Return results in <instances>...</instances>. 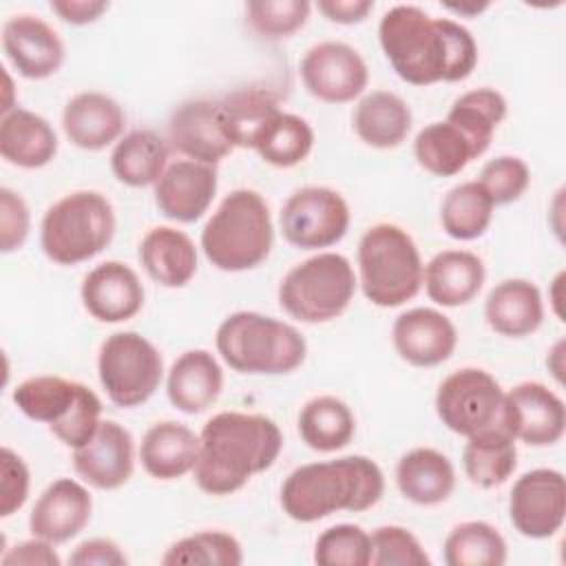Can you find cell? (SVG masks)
I'll use <instances>...</instances> for the list:
<instances>
[{
  "instance_id": "cell-22",
  "label": "cell",
  "mask_w": 566,
  "mask_h": 566,
  "mask_svg": "<svg viewBox=\"0 0 566 566\" xmlns=\"http://www.w3.org/2000/svg\"><path fill=\"white\" fill-rule=\"evenodd\" d=\"M93 500L86 486L71 478L51 482L35 500L29 515V531L33 537L51 544H64L80 535L88 524Z\"/></svg>"
},
{
  "instance_id": "cell-50",
  "label": "cell",
  "mask_w": 566,
  "mask_h": 566,
  "mask_svg": "<svg viewBox=\"0 0 566 566\" xmlns=\"http://www.w3.org/2000/svg\"><path fill=\"white\" fill-rule=\"evenodd\" d=\"M51 11L69 22V24H88L95 22L104 11H108V2L104 0H51Z\"/></svg>"
},
{
  "instance_id": "cell-34",
  "label": "cell",
  "mask_w": 566,
  "mask_h": 566,
  "mask_svg": "<svg viewBox=\"0 0 566 566\" xmlns=\"http://www.w3.org/2000/svg\"><path fill=\"white\" fill-rule=\"evenodd\" d=\"M168 168V144L155 130H130L111 153L115 179L130 188L157 184Z\"/></svg>"
},
{
  "instance_id": "cell-35",
  "label": "cell",
  "mask_w": 566,
  "mask_h": 566,
  "mask_svg": "<svg viewBox=\"0 0 566 566\" xmlns=\"http://www.w3.org/2000/svg\"><path fill=\"white\" fill-rule=\"evenodd\" d=\"M356 431L352 409L336 396H316L298 413V433L303 442L321 453L345 449Z\"/></svg>"
},
{
  "instance_id": "cell-36",
  "label": "cell",
  "mask_w": 566,
  "mask_h": 566,
  "mask_svg": "<svg viewBox=\"0 0 566 566\" xmlns=\"http://www.w3.org/2000/svg\"><path fill=\"white\" fill-rule=\"evenodd\" d=\"M506 117V99L495 88H475L460 95L449 113L447 122L453 124L471 144L475 157L484 155L497 124Z\"/></svg>"
},
{
  "instance_id": "cell-28",
  "label": "cell",
  "mask_w": 566,
  "mask_h": 566,
  "mask_svg": "<svg viewBox=\"0 0 566 566\" xmlns=\"http://www.w3.org/2000/svg\"><path fill=\"white\" fill-rule=\"evenodd\" d=\"M139 261L148 276L164 287H184L197 272L192 239L168 226L150 228L139 243Z\"/></svg>"
},
{
  "instance_id": "cell-23",
  "label": "cell",
  "mask_w": 566,
  "mask_h": 566,
  "mask_svg": "<svg viewBox=\"0 0 566 566\" xmlns=\"http://www.w3.org/2000/svg\"><path fill=\"white\" fill-rule=\"evenodd\" d=\"M126 124L122 106L97 91L77 93L62 113V128L69 142L82 150H102L113 144Z\"/></svg>"
},
{
  "instance_id": "cell-2",
  "label": "cell",
  "mask_w": 566,
  "mask_h": 566,
  "mask_svg": "<svg viewBox=\"0 0 566 566\" xmlns=\"http://www.w3.org/2000/svg\"><path fill=\"white\" fill-rule=\"evenodd\" d=\"M283 447L279 424L261 413L221 411L199 433L195 482L210 495H230L268 471Z\"/></svg>"
},
{
  "instance_id": "cell-1",
  "label": "cell",
  "mask_w": 566,
  "mask_h": 566,
  "mask_svg": "<svg viewBox=\"0 0 566 566\" xmlns=\"http://www.w3.org/2000/svg\"><path fill=\"white\" fill-rule=\"evenodd\" d=\"M378 40L396 75L413 86L467 80L478 64V44L467 27L431 18L416 4L385 11Z\"/></svg>"
},
{
  "instance_id": "cell-33",
  "label": "cell",
  "mask_w": 566,
  "mask_h": 566,
  "mask_svg": "<svg viewBox=\"0 0 566 566\" xmlns=\"http://www.w3.org/2000/svg\"><path fill=\"white\" fill-rule=\"evenodd\" d=\"M462 467L467 478L482 486H502L517 467L515 438L504 427H491L469 436L462 451Z\"/></svg>"
},
{
  "instance_id": "cell-31",
  "label": "cell",
  "mask_w": 566,
  "mask_h": 566,
  "mask_svg": "<svg viewBox=\"0 0 566 566\" xmlns=\"http://www.w3.org/2000/svg\"><path fill=\"white\" fill-rule=\"evenodd\" d=\"M354 130L371 148H396L411 130V111L407 102L389 91L365 95L354 111Z\"/></svg>"
},
{
  "instance_id": "cell-45",
  "label": "cell",
  "mask_w": 566,
  "mask_h": 566,
  "mask_svg": "<svg viewBox=\"0 0 566 566\" xmlns=\"http://www.w3.org/2000/svg\"><path fill=\"white\" fill-rule=\"evenodd\" d=\"M374 566H429L431 559L413 533L402 526H380L371 535Z\"/></svg>"
},
{
  "instance_id": "cell-10",
  "label": "cell",
  "mask_w": 566,
  "mask_h": 566,
  "mask_svg": "<svg viewBox=\"0 0 566 566\" xmlns=\"http://www.w3.org/2000/svg\"><path fill=\"white\" fill-rule=\"evenodd\" d=\"M97 376L108 400L130 409L144 405L157 391L164 360L159 349L142 334L115 332L99 347Z\"/></svg>"
},
{
  "instance_id": "cell-11",
  "label": "cell",
  "mask_w": 566,
  "mask_h": 566,
  "mask_svg": "<svg viewBox=\"0 0 566 566\" xmlns=\"http://www.w3.org/2000/svg\"><path fill=\"white\" fill-rule=\"evenodd\" d=\"M504 391L484 369L464 367L449 374L436 394V413L447 429L460 436L502 427Z\"/></svg>"
},
{
  "instance_id": "cell-32",
  "label": "cell",
  "mask_w": 566,
  "mask_h": 566,
  "mask_svg": "<svg viewBox=\"0 0 566 566\" xmlns=\"http://www.w3.org/2000/svg\"><path fill=\"white\" fill-rule=\"evenodd\" d=\"M221 124L232 148H254L263 128L281 113L279 97L268 88H237L219 102Z\"/></svg>"
},
{
  "instance_id": "cell-12",
  "label": "cell",
  "mask_w": 566,
  "mask_h": 566,
  "mask_svg": "<svg viewBox=\"0 0 566 566\" xmlns=\"http://www.w3.org/2000/svg\"><path fill=\"white\" fill-rule=\"evenodd\" d=\"M349 228V206L325 186L294 190L281 208V230L290 245L318 250L338 243Z\"/></svg>"
},
{
  "instance_id": "cell-5",
  "label": "cell",
  "mask_w": 566,
  "mask_h": 566,
  "mask_svg": "<svg viewBox=\"0 0 566 566\" xmlns=\"http://www.w3.org/2000/svg\"><path fill=\"white\" fill-rule=\"evenodd\" d=\"M217 352L239 374H290L305 360L307 345L296 327L259 312H234L217 329Z\"/></svg>"
},
{
  "instance_id": "cell-26",
  "label": "cell",
  "mask_w": 566,
  "mask_h": 566,
  "mask_svg": "<svg viewBox=\"0 0 566 566\" xmlns=\"http://www.w3.org/2000/svg\"><path fill=\"white\" fill-rule=\"evenodd\" d=\"M199 458V436L175 420L155 422L142 438L139 460L155 480H177L190 473Z\"/></svg>"
},
{
  "instance_id": "cell-4",
  "label": "cell",
  "mask_w": 566,
  "mask_h": 566,
  "mask_svg": "<svg viewBox=\"0 0 566 566\" xmlns=\"http://www.w3.org/2000/svg\"><path fill=\"white\" fill-rule=\"evenodd\" d=\"M274 243L265 199L248 188L232 190L201 230L206 259L223 272H245L261 265Z\"/></svg>"
},
{
  "instance_id": "cell-37",
  "label": "cell",
  "mask_w": 566,
  "mask_h": 566,
  "mask_svg": "<svg viewBox=\"0 0 566 566\" xmlns=\"http://www.w3.org/2000/svg\"><path fill=\"white\" fill-rule=\"evenodd\" d=\"M413 155L420 168L436 177H453L478 159L467 137L447 119L424 126L413 142Z\"/></svg>"
},
{
  "instance_id": "cell-19",
  "label": "cell",
  "mask_w": 566,
  "mask_h": 566,
  "mask_svg": "<svg viewBox=\"0 0 566 566\" xmlns=\"http://www.w3.org/2000/svg\"><path fill=\"white\" fill-rule=\"evenodd\" d=\"M217 195V168L192 159L172 161L155 184L159 212L179 223L201 219Z\"/></svg>"
},
{
  "instance_id": "cell-49",
  "label": "cell",
  "mask_w": 566,
  "mask_h": 566,
  "mask_svg": "<svg viewBox=\"0 0 566 566\" xmlns=\"http://www.w3.org/2000/svg\"><path fill=\"white\" fill-rule=\"evenodd\" d=\"M4 566H15V564H27V566H60V557L53 551V544L40 537L27 539L15 544L2 555Z\"/></svg>"
},
{
  "instance_id": "cell-8",
  "label": "cell",
  "mask_w": 566,
  "mask_h": 566,
  "mask_svg": "<svg viewBox=\"0 0 566 566\" xmlns=\"http://www.w3.org/2000/svg\"><path fill=\"white\" fill-rule=\"evenodd\" d=\"M11 398L27 418L49 424L53 436L73 449L86 444L102 422L97 394L60 376L27 378L13 389Z\"/></svg>"
},
{
  "instance_id": "cell-7",
  "label": "cell",
  "mask_w": 566,
  "mask_h": 566,
  "mask_svg": "<svg viewBox=\"0 0 566 566\" xmlns=\"http://www.w3.org/2000/svg\"><path fill=\"white\" fill-rule=\"evenodd\" d=\"M115 234L111 201L95 190H77L55 201L42 217L40 245L57 265L97 256Z\"/></svg>"
},
{
  "instance_id": "cell-44",
  "label": "cell",
  "mask_w": 566,
  "mask_h": 566,
  "mask_svg": "<svg viewBox=\"0 0 566 566\" xmlns=\"http://www.w3.org/2000/svg\"><path fill=\"white\" fill-rule=\"evenodd\" d=\"M493 206H506L517 201L531 184V170L524 159L513 155H502L484 164L478 181Z\"/></svg>"
},
{
  "instance_id": "cell-52",
  "label": "cell",
  "mask_w": 566,
  "mask_h": 566,
  "mask_svg": "<svg viewBox=\"0 0 566 566\" xmlns=\"http://www.w3.org/2000/svg\"><path fill=\"white\" fill-rule=\"evenodd\" d=\"M447 9L455 11V13H480L482 9H486V4H447Z\"/></svg>"
},
{
  "instance_id": "cell-38",
  "label": "cell",
  "mask_w": 566,
  "mask_h": 566,
  "mask_svg": "<svg viewBox=\"0 0 566 566\" xmlns=\"http://www.w3.org/2000/svg\"><path fill=\"white\" fill-rule=\"evenodd\" d=\"M493 217V201L478 181L453 186L440 208L442 230L458 241H473L486 232Z\"/></svg>"
},
{
  "instance_id": "cell-40",
  "label": "cell",
  "mask_w": 566,
  "mask_h": 566,
  "mask_svg": "<svg viewBox=\"0 0 566 566\" xmlns=\"http://www.w3.org/2000/svg\"><path fill=\"white\" fill-rule=\"evenodd\" d=\"M312 126L303 117L281 111L259 135L254 150L270 166L292 168L312 153Z\"/></svg>"
},
{
  "instance_id": "cell-39",
  "label": "cell",
  "mask_w": 566,
  "mask_h": 566,
  "mask_svg": "<svg viewBox=\"0 0 566 566\" xmlns=\"http://www.w3.org/2000/svg\"><path fill=\"white\" fill-rule=\"evenodd\" d=\"M447 566H502L506 562V542L489 522H462L444 539Z\"/></svg>"
},
{
  "instance_id": "cell-30",
  "label": "cell",
  "mask_w": 566,
  "mask_h": 566,
  "mask_svg": "<svg viewBox=\"0 0 566 566\" xmlns=\"http://www.w3.org/2000/svg\"><path fill=\"white\" fill-rule=\"evenodd\" d=\"M396 484L400 493L420 506H433L455 489V469L451 460L429 447L407 451L396 467Z\"/></svg>"
},
{
  "instance_id": "cell-42",
  "label": "cell",
  "mask_w": 566,
  "mask_h": 566,
  "mask_svg": "<svg viewBox=\"0 0 566 566\" xmlns=\"http://www.w3.org/2000/svg\"><path fill=\"white\" fill-rule=\"evenodd\" d=\"M314 562L321 566H367L371 537L356 524L329 526L316 539Z\"/></svg>"
},
{
  "instance_id": "cell-27",
  "label": "cell",
  "mask_w": 566,
  "mask_h": 566,
  "mask_svg": "<svg viewBox=\"0 0 566 566\" xmlns=\"http://www.w3.org/2000/svg\"><path fill=\"white\" fill-rule=\"evenodd\" d=\"M486 270L478 254L467 250H442L424 268L422 283L433 303L460 307L478 296Z\"/></svg>"
},
{
  "instance_id": "cell-51",
  "label": "cell",
  "mask_w": 566,
  "mask_h": 566,
  "mask_svg": "<svg viewBox=\"0 0 566 566\" xmlns=\"http://www.w3.org/2000/svg\"><path fill=\"white\" fill-rule=\"evenodd\" d=\"M318 11L338 24H356L363 22L365 15L374 9L371 0H318Z\"/></svg>"
},
{
  "instance_id": "cell-17",
  "label": "cell",
  "mask_w": 566,
  "mask_h": 566,
  "mask_svg": "<svg viewBox=\"0 0 566 566\" xmlns=\"http://www.w3.org/2000/svg\"><path fill=\"white\" fill-rule=\"evenodd\" d=\"M75 473L99 491L124 486L133 475V436L115 420H102L93 438L73 453Z\"/></svg>"
},
{
  "instance_id": "cell-9",
  "label": "cell",
  "mask_w": 566,
  "mask_h": 566,
  "mask_svg": "<svg viewBox=\"0 0 566 566\" xmlns=\"http://www.w3.org/2000/svg\"><path fill=\"white\" fill-rule=\"evenodd\" d=\"M354 292L352 263L343 254L321 252L283 276L279 305L301 323H327L349 307Z\"/></svg>"
},
{
  "instance_id": "cell-20",
  "label": "cell",
  "mask_w": 566,
  "mask_h": 566,
  "mask_svg": "<svg viewBox=\"0 0 566 566\" xmlns=\"http://www.w3.org/2000/svg\"><path fill=\"white\" fill-rule=\"evenodd\" d=\"M391 340L402 360L413 367H436L451 358L458 345L455 325L433 307L402 312L391 327Z\"/></svg>"
},
{
  "instance_id": "cell-6",
  "label": "cell",
  "mask_w": 566,
  "mask_h": 566,
  "mask_svg": "<svg viewBox=\"0 0 566 566\" xmlns=\"http://www.w3.org/2000/svg\"><path fill=\"white\" fill-rule=\"evenodd\" d=\"M360 287L378 307H398L411 301L422 285L424 265L407 230L396 223H376L358 241Z\"/></svg>"
},
{
  "instance_id": "cell-29",
  "label": "cell",
  "mask_w": 566,
  "mask_h": 566,
  "mask_svg": "<svg viewBox=\"0 0 566 566\" xmlns=\"http://www.w3.org/2000/svg\"><path fill=\"white\" fill-rule=\"evenodd\" d=\"M57 153V135L53 126L27 111L15 106L0 119V155L4 161L18 168H42Z\"/></svg>"
},
{
  "instance_id": "cell-13",
  "label": "cell",
  "mask_w": 566,
  "mask_h": 566,
  "mask_svg": "<svg viewBox=\"0 0 566 566\" xmlns=\"http://www.w3.org/2000/svg\"><path fill=\"white\" fill-rule=\"evenodd\" d=\"M301 80L310 95L327 104L356 99L369 82L360 53L345 42H318L301 60Z\"/></svg>"
},
{
  "instance_id": "cell-41",
  "label": "cell",
  "mask_w": 566,
  "mask_h": 566,
  "mask_svg": "<svg viewBox=\"0 0 566 566\" xmlns=\"http://www.w3.org/2000/svg\"><path fill=\"white\" fill-rule=\"evenodd\" d=\"M241 562V544L223 531H201L181 537L161 557L164 566H239Z\"/></svg>"
},
{
  "instance_id": "cell-24",
  "label": "cell",
  "mask_w": 566,
  "mask_h": 566,
  "mask_svg": "<svg viewBox=\"0 0 566 566\" xmlns=\"http://www.w3.org/2000/svg\"><path fill=\"white\" fill-rule=\"evenodd\" d=\"M223 389V371L217 358L206 349L184 352L168 371L166 394L175 409L201 413L212 407Z\"/></svg>"
},
{
  "instance_id": "cell-25",
  "label": "cell",
  "mask_w": 566,
  "mask_h": 566,
  "mask_svg": "<svg viewBox=\"0 0 566 566\" xmlns=\"http://www.w3.org/2000/svg\"><path fill=\"white\" fill-rule=\"evenodd\" d=\"M484 318L493 332L506 338H524L539 329L544 303L535 283L506 279L497 283L484 301Z\"/></svg>"
},
{
  "instance_id": "cell-18",
  "label": "cell",
  "mask_w": 566,
  "mask_h": 566,
  "mask_svg": "<svg viewBox=\"0 0 566 566\" xmlns=\"http://www.w3.org/2000/svg\"><path fill=\"white\" fill-rule=\"evenodd\" d=\"M168 142L179 155L208 166H217L232 150L221 124L219 102L212 99L179 104L168 122Z\"/></svg>"
},
{
  "instance_id": "cell-21",
  "label": "cell",
  "mask_w": 566,
  "mask_h": 566,
  "mask_svg": "<svg viewBox=\"0 0 566 566\" xmlns=\"http://www.w3.org/2000/svg\"><path fill=\"white\" fill-rule=\"evenodd\" d=\"M86 312L99 323H124L144 307V285L133 268L122 261L95 265L80 290Z\"/></svg>"
},
{
  "instance_id": "cell-48",
  "label": "cell",
  "mask_w": 566,
  "mask_h": 566,
  "mask_svg": "<svg viewBox=\"0 0 566 566\" xmlns=\"http://www.w3.org/2000/svg\"><path fill=\"white\" fill-rule=\"evenodd\" d=\"M126 562L124 551L104 537L86 539L69 555V564L73 566H124Z\"/></svg>"
},
{
  "instance_id": "cell-43",
  "label": "cell",
  "mask_w": 566,
  "mask_h": 566,
  "mask_svg": "<svg viewBox=\"0 0 566 566\" xmlns=\"http://www.w3.org/2000/svg\"><path fill=\"white\" fill-rule=\"evenodd\" d=\"M310 11L312 4L307 0H250L245 4L250 27L268 40L296 33L307 22Z\"/></svg>"
},
{
  "instance_id": "cell-16",
  "label": "cell",
  "mask_w": 566,
  "mask_h": 566,
  "mask_svg": "<svg viewBox=\"0 0 566 566\" xmlns=\"http://www.w3.org/2000/svg\"><path fill=\"white\" fill-rule=\"evenodd\" d=\"M2 49L11 66L27 80H46L64 62V44L55 29L31 13L11 15L4 22Z\"/></svg>"
},
{
  "instance_id": "cell-15",
  "label": "cell",
  "mask_w": 566,
  "mask_h": 566,
  "mask_svg": "<svg viewBox=\"0 0 566 566\" xmlns=\"http://www.w3.org/2000/svg\"><path fill=\"white\" fill-rule=\"evenodd\" d=\"M502 427L528 447H551L566 431L564 400L542 382H520L504 394Z\"/></svg>"
},
{
  "instance_id": "cell-47",
  "label": "cell",
  "mask_w": 566,
  "mask_h": 566,
  "mask_svg": "<svg viewBox=\"0 0 566 566\" xmlns=\"http://www.w3.org/2000/svg\"><path fill=\"white\" fill-rule=\"evenodd\" d=\"M31 214L27 201L11 188H0V250L13 252L29 237Z\"/></svg>"
},
{
  "instance_id": "cell-3",
  "label": "cell",
  "mask_w": 566,
  "mask_h": 566,
  "mask_svg": "<svg viewBox=\"0 0 566 566\" xmlns=\"http://www.w3.org/2000/svg\"><path fill=\"white\" fill-rule=\"evenodd\" d=\"M382 493L380 467L365 455H345L294 469L281 486V506L290 520L310 524L336 511H367Z\"/></svg>"
},
{
  "instance_id": "cell-14",
  "label": "cell",
  "mask_w": 566,
  "mask_h": 566,
  "mask_svg": "<svg viewBox=\"0 0 566 566\" xmlns=\"http://www.w3.org/2000/svg\"><path fill=\"white\" fill-rule=\"evenodd\" d=\"M509 515L515 531L531 539L555 535L566 517V482L555 469H533L511 489Z\"/></svg>"
},
{
  "instance_id": "cell-46",
  "label": "cell",
  "mask_w": 566,
  "mask_h": 566,
  "mask_svg": "<svg viewBox=\"0 0 566 566\" xmlns=\"http://www.w3.org/2000/svg\"><path fill=\"white\" fill-rule=\"evenodd\" d=\"M0 515L9 517L29 497V469L24 460L9 447L0 453Z\"/></svg>"
}]
</instances>
